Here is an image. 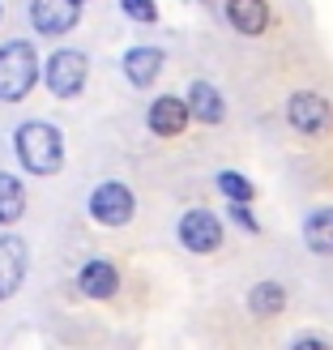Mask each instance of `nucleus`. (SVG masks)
<instances>
[{"label": "nucleus", "instance_id": "1", "mask_svg": "<svg viewBox=\"0 0 333 350\" xmlns=\"http://www.w3.org/2000/svg\"><path fill=\"white\" fill-rule=\"evenodd\" d=\"M13 146H17V159H22V167L30 175H56L64 167V137L51 124H43V120H30V124L17 129Z\"/></svg>", "mask_w": 333, "mask_h": 350}, {"label": "nucleus", "instance_id": "2", "mask_svg": "<svg viewBox=\"0 0 333 350\" xmlns=\"http://www.w3.org/2000/svg\"><path fill=\"white\" fill-rule=\"evenodd\" d=\"M34 77H39V56L26 39H13L0 47V98L5 103H17L30 94Z\"/></svg>", "mask_w": 333, "mask_h": 350}, {"label": "nucleus", "instance_id": "3", "mask_svg": "<svg viewBox=\"0 0 333 350\" xmlns=\"http://www.w3.org/2000/svg\"><path fill=\"white\" fill-rule=\"evenodd\" d=\"M287 120H291V129H299L304 137H321V133L333 124V107H329V98L304 90V94H291Z\"/></svg>", "mask_w": 333, "mask_h": 350}, {"label": "nucleus", "instance_id": "4", "mask_svg": "<svg viewBox=\"0 0 333 350\" xmlns=\"http://www.w3.org/2000/svg\"><path fill=\"white\" fill-rule=\"evenodd\" d=\"M85 73H90V64H85L81 51H56V56L47 60V85H51V94H60V98L81 94Z\"/></svg>", "mask_w": 333, "mask_h": 350}, {"label": "nucleus", "instance_id": "5", "mask_svg": "<svg viewBox=\"0 0 333 350\" xmlns=\"http://www.w3.org/2000/svg\"><path fill=\"white\" fill-rule=\"evenodd\" d=\"M180 243L192 252H214L222 243V222L209 214V209H188V214L180 218Z\"/></svg>", "mask_w": 333, "mask_h": 350}, {"label": "nucleus", "instance_id": "6", "mask_svg": "<svg viewBox=\"0 0 333 350\" xmlns=\"http://www.w3.org/2000/svg\"><path fill=\"white\" fill-rule=\"evenodd\" d=\"M90 214L103 226H124L133 218V192L124 184H98L90 197Z\"/></svg>", "mask_w": 333, "mask_h": 350}, {"label": "nucleus", "instance_id": "7", "mask_svg": "<svg viewBox=\"0 0 333 350\" xmlns=\"http://www.w3.org/2000/svg\"><path fill=\"white\" fill-rule=\"evenodd\" d=\"M81 0H30V22L39 34H64L77 26Z\"/></svg>", "mask_w": 333, "mask_h": 350}, {"label": "nucleus", "instance_id": "8", "mask_svg": "<svg viewBox=\"0 0 333 350\" xmlns=\"http://www.w3.org/2000/svg\"><path fill=\"white\" fill-rule=\"evenodd\" d=\"M26 278V243L17 235H0V299L17 295Z\"/></svg>", "mask_w": 333, "mask_h": 350}, {"label": "nucleus", "instance_id": "9", "mask_svg": "<svg viewBox=\"0 0 333 350\" xmlns=\"http://www.w3.org/2000/svg\"><path fill=\"white\" fill-rule=\"evenodd\" d=\"M77 286H81V295H90V299H111L116 286H120V273H116L111 260H90V265H81Z\"/></svg>", "mask_w": 333, "mask_h": 350}, {"label": "nucleus", "instance_id": "10", "mask_svg": "<svg viewBox=\"0 0 333 350\" xmlns=\"http://www.w3.org/2000/svg\"><path fill=\"white\" fill-rule=\"evenodd\" d=\"M188 103L184 98H154V107H150V129L159 133V137H175V133H184V124H188Z\"/></svg>", "mask_w": 333, "mask_h": 350}, {"label": "nucleus", "instance_id": "11", "mask_svg": "<svg viewBox=\"0 0 333 350\" xmlns=\"http://www.w3.org/2000/svg\"><path fill=\"white\" fill-rule=\"evenodd\" d=\"M226 17L239 34H261L269 26V5L265 0H226Z\"/></svg>", "mask_w": 333, "mask_h": 350}, {"label": "nucleus", "instance_id": "12", "mask_svg": "<svg viewBox=\"0 0 333 350\" xmlns=\"http://www.w3.org/2000/svg\"><path fill=\"white\" fill-rule=\"evenodd\" d=\"M159 68H163V51L159 47H133L124 56V73H129L133 85H150L159 77Z\"/></svg>", "mask_w": 333, "mask_h": 350}, {"label": "nucleus", "instance_id": "13", "mask_svg": "<svg viewBox=\"0 0 333 350\" xmlns=\"http://www.w3.org/2000/svg\"><path fill=\"white\" fill-rule=\"evenodd\" d=\"M222 111H226V107H222V94H218L209 81H197V85L188 90V116L205 120V124H218Z\"/></svg>", "mask_w": 333, "mask_h": 350}, {"label": "nucleus", "instance_id": "14", "mask_svg": "<svg viewBox=\"0 0 333 350\" xmlns=\"http://www.w3.org/2000/svg\"><path fill=\"white\" fill-rule=\"evenodd\" d=\"M304 239L317 256H333V209H317L304 222Z\"/></svg>", "mask_w": 333, "mask_h": 350}, {"label": "nucleus", "instance_id": "15", "mask_svg": "<svg viewBox=\"0 0 333 350\" xmlns=\"http://www.w3.org/2000/svg\"><path fill=\"white\" fill-rule=\"evenodd\" d=\"M26 214V188L22 180H13V175L0 171V226H9Z\"/></svg>", "mask_w": 333, "mask_h": 350}, {"label": "nucleus", "instance_id": "16", "mask_svg": "<svg viewBox=\"0 0 333 350\" xmlns=\"http://www.w3.org/2000/svg\"><path fill=\"white\" fill-rule=\"evenodd\" d=\"M282 304H287V295H282V286H278V282H261V286L248 295L252 317H278V312H282Z\"/></svg>", "mask_w": 333, "mask_h": 350}, {"label": "nucleus", "instance_id": "17", "mask_svg": "<svg viewBox=\"0 0 333 350\" xmlns=\"http://www.w3.org/2000/svg\"><path fill=\"white\" fill-rule=\"evenodd\" d=\"M218 188H222L231 201H248V197H252V184L243 180L239 171H222V175H218Z\"/></svg>", "mask_w": 333, "mask_h": 350}, {"label": "nucleus", "instance_id": "18", "mask_svg": "<svg viewBox=\"0 0 333 350\" xmlns=\"http://www.w3.org/2000/svg\"><path fill=\"white\" fill-rule=\"evenodd\" d=\"M120 5H124V13L133 17V22H154V17H159L154 0H120Z\"/></svg>", "mask_w": 333, "mask_h": 350}]
</instances>
